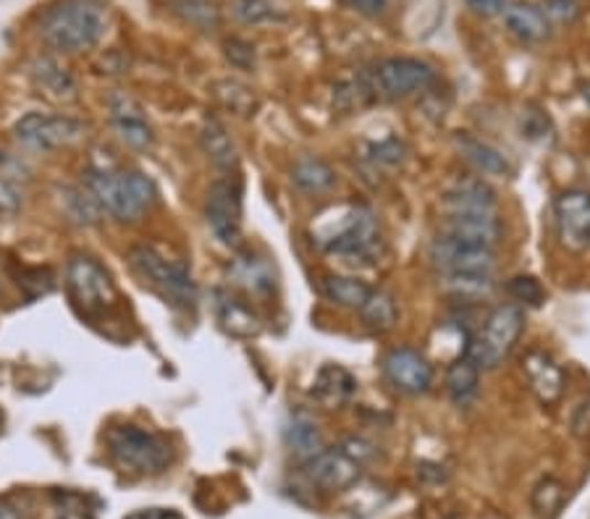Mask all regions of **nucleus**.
<instances>
[{
	"label": "nucleus",
	"instance_id": "nucleus-1",
	"mask_svg": "<svg viewBox=\"0 0 590 519\" xmlns=\"http://www.w3.org/2000/svg\"><path fill=\"white\" fill-rule=\"evenodd\" d=\"M108 9L97 0H58L40 19V37L55 51L82 53L106 37Z\"/></svg>",
	"mask_w": 590,
	"mask_h": 519
},
{
	"label": "nucleus",
	"instance_id": "nucleus-2",
	"mask_svg": "<svg viewBox=\"0 0 590 519\" xmlns=\"http://www.w3.org/2000/svg\"><path fill=\"white\" fill-rule=\"evenodd\" d=\"M87 190L116 220L135 224L155 205L158 190L140 171H89Z\"/></svg>",
	"mask_w": 590,
	"mask_h": 519
},
{
	"label": "nucleus",
	"instance_id": "nucleus-3",
	"mask_svg": "<svg viewBox=\"0 0 590 519\" xmlns=\"http://www.w3.org/2000/svg\"><path fill=\"white\" fill-rule=\"evenodd\" d=\"M106 446L116 465L131 475H161L173 462L169 441L137 425L110 428Z\"/></svg>",
	"mask_w": 590,
	"mask_h": 519
},
{
	"label": "nucleus",
	"instance_id": "nucleus-4",
	"mask_svg": "<svg viewBox=\"0 0 590 519\" xmlns=\"http://www.w3.org/2000/svg\"><path fill=\"white\" fill-rule=\"evenodd\" d=\"M129 262L137 275L148 283L155 294H161L171 307L194 310L197 307V283L182 262H173L155 252L152 247H135L129 252Z\"/></svg>",
	"mask_w": 590,
	"mask_h": 519
},
{
	"label": "nucleus",
	"instance_id": "nucleus-5",
	"mask_svg": "<svg viewBox=\"0 0 590 519\" xmlns=\"http://www.w3.org/2000/svg\"><path fill=\"white\" fill-rule=\"evenodd\" d=\"M525 331V307L519 304H498L485 317L483 331L470 344V357L481 370H496L506 357L512 355L519 336Z\"/></svg>",
	"mask_w": 590,
	"mask_h": 519
},
{
	"label": "nucleus",
	"instance_id": "nucleus-6",
	"mask_svg": "<svg viewBox=\"0 0 590 519\" xmlns=\"http://www.w3.org/2000/svg\"><path fill=\"white\" fill-rule=\"evenodd\" d=\"M66 289L85 313H100L116 302V286L108 271L89 255H74L68 260Z\"/></svg>",
	"mask_w": 590,
	"mask_h": 519
},
{
	"label": "nucleus",
	"instance_id": "nucleus-7",
	"mask_svg": "<svg viewBox=\"0 0 590 519\" xmlns=\"http://www.w3.org/2000/svg\"><path fill=\"white\" fill-rule=\"evenodd\" d=\"M436 82H439L436 68L428 61L409 58V55H394V58L380 61L376 68V89L388 100L422 95L433 89Z\"/></svg>",
	"mask_w": 590,
	"mask_h": 519
},
{
	"label": "nucleus",
	"instance_id": "nucleus-8",
	"mask_svg": "<svg viewBox=\"0 0 590 519\" xmlns=\"http://www.w3.org/2000/svg\"><path fill=\"white\" fill-rule=\"evenodd\" d=\"M205 220L215 239L224 247L242 241V186L236 179H218L207 190Z\"/></svg>",
	"mask_w": 590,
	"mask_h": 519
},
{
	"label": "nucleus",
	"instance_id": "nucleus-9",
	"mask_svg": "<svg viewBox=\"0 0 590 519\" xmlns=\"http://www.w3.org/2000/svg\"><path fill=\"white\" fill-rule=\"evenodd\" d=\"M13 134H17L19 142L32 150H55L79 142L82 134H85V123L72 119V116L32 110V113H26L17 121Z\"/></svg>",
	"mask_w": 590,
	"mask_h": 519
},
{
	"label": "nucleus",
	"instance_id": "nucleus-10",
	"mask_svg": "<svg viewBox=\"0 0 590 519\" xmlns=\"http://www.w3.org/2000/svg\"><path fill=\"white\" fill-rule=\"evenodd\" d=\"M302 473L315 488L329 490V494H342L352 490L363 477V465L354 462L342 446L321 448L310 459L302 462Z\"/></svg>",
	"mask_w": 590,
	"mask_h": 519
},
{
	"label": "nucleus",
	"instance_id": "nucleus-11",
	"mask_svg": "<svg viewBox=\"0 0 590 519\" xmlns=\"http://www.w3.org/2000/svg\"><path fill=\"white\" fill-rule=\"evenodd\" d=\"M554 220H557L559 241L572 252L590 247V192L565 190L554 199Z\"/></svg>",
	"mask_w": 590,
	"mask_h": 519
},
{
	"label": "nucleus",
	"instance_id": "nucleus-12",
	"mask_svg": "<svg viewBox=\"0 0 590 519\" xmlns=\"http://www.w3.org/2000/svg\"><path fill=\"white\" fill-rule=\"evenodd\" d=\"M384 376L407 397H420L433 386V365L412 346H397L384 357Z\"/></svg>",
	"mask_w": 590,
	"mask_h": 519
},
{
	"label": "nucleus",
	"instance_id": "nucleus-13",
	"mask_svg": "<svg viewBox=\"0 0 590 519\" xmlns=\"http://www.w3.org/2000/svg\"><path fill=\"white\" fill-rule=\"evenodd\" d=\"M430 262L447 273H491L496 268V249L464 245L447 237H439L430 245Z\"/></svg>",
	"mask_w": 590,
	"mask_h": 519
},
{
	"label": "nucleus",
	"instance_id": "nucleus-14",
	"mask_svg": "<svg viewBox=\"0 0 590 519\" xmlns=\"http://www.w3.org/2000/svg\"><path fill=\"white\" fill-rule=\"evenodd\" d=\"M108 110L114 129L127 148L137 152H148L155 148V129L144 113V108L127 93H114L108 98Z\"/></svg>",
	"mask_w": 590,
	"mask_h": 519
},
{
	"label": "nucleus",
	"instance_id": "nucleus-15",
	"mask_svg": "<svg viewBox=\"0 0 590 519\" xmlns=\"http://www.w3.org/2000/svg\"><path fill=\"white\" fill-rule=\"evenodd\" d=\"M441 237L464 241V245L496 247L502 239V220L496 213H460L447 216L441 224Z\"/></svg>",
	"mask_w": 590,
	"mask_h": 519
},
{
	"label": "nucleus",
	"instance_id": "nucleus-16",
	"mask_svg": "<svg viewBox=\"0 0 590 519\" xmlns=\"http://www.w3.org/2000/svg\"><path fill=\"white\" fill-rule=\"evenodd\" d=\"M523 372L527 378V386L536 393L540 404H554L565 393V370L557 365V359L546 355L544 349H530L523 359Z\"/></svg>",
	"mask_w": 590,
	"mask_h": 519
},
{
	"label": "nucleus",
	"instance_id": "nucleus-17",
	"mask_svg": "<svg viewBox=\"0 0 590 519\" xmlns=\"http://www.w3.org/2000/svg\"><path fill=\"white\" fill-rule=\"evenodd\" d=\"M496 203L498 199L494 186L475 176L457 179V182L443 192L441 199L447 216H460V213H496Z\"/></svg>",
	"mask_w": 590,
	"mask_h": 519
},
{
	"label": "nucleus",
	"instance_id": "nucleus-18",
	"mask_svg": "<svg viewBox=\"0 0 590 519\" xmlns=\"http://www.w3.org/2000/svg\"><path fill=\"white\" fill-rule=\"evenodd\" d=\"M215 317H218L221 328L236 338H255L262 331L255 310L228 292H215Z\"/></svg>",
	"mask_w": 590,
	"mask_h": 519
},
{
	"label": "nucleus",
	"instance_id": "nucleus-19",
	"mask_svg": "<svg viewBox=\"0 0 590 519\" xmlns=\"http://www.w3.org/2000/svg\"><path fill=\"white\" fill-rule=\"evenodd\" d=\"M228 279L253 294H268L276 286L273 266H270L268 258H260L255 252L236 255L232 266H228Z\"/></svg>",
	"mask_w": 590,
	"mask_h": 519
},
{
	"label": "nucleus",
	"instance_id": "nucleus-20",
	"mask_svg": "<svg viewBox=\"0 0 590 519\" xmlns=\"http://www.w3.org/2000/svg\"><path fill=\"white\" fill-rule=\"evenodd\" d=\"M357 391V380L342 365H325L321 372L315 376V383H312V399L318 404L329 407V410H339L346 401L352 399V393Z\"/></svg>",
	"mask_w": 590,
	"mask_h": 519
},
{
	"label": "nucleus",
	"instance_id": "nucleus-21",
	"mask_svg": "<svg viewBox=\"0 0 590 519\" xmlns=\"http://www.w3.org/2000/svg\"><path fill=\"white\" fill-rule=\"evenodd\" d=\"M504 24L519 43H544L551 22L536 3H512L504 9Z\"/></svg>",
	"mask_w": 590,
	"mask_h": 519
},
{
	"label": "nucleus",
	"instance_id": "nucleus-22",
	"mask_svg": "<svg viewBox=\"0 0 590 519\" xmlns=\"http://www.w3.org/2000/svg\"><path fill=\"white\" fill-rule=\"evenodd\" d=\"M454 142L464 155V161H470L481 173H489V176H509L512 173L509 158L502 150H496L494 144L478 140V137L468 134V131L457 134Z\"/></svg>",
	"mask_w": 590,
	"mask_h": 519
},
{
	"label": "nucleus",
	"instance_id": "nucleus-23",
	"mask_svg": "<svg viewBox=\"0 0 590 519\" xmlns=\"http://www.w3.org/2000/svg\"><path fill=\"white\" fill-rule=\"evenodd\" d=\"M291 184L304 192V195H329L333 186H336V171L323 158L302 155L294 163V169H291Z\"/></svg>",
	"mask_w": 590,
	"mask_h": 519
},
{
	"label": "nucleus",
	"instance_id": "nucleus-24",
	"mask_svg": "<svg viewBox=\"0 0 590 519\" xmlns=\"http://www.w3.org/2000/svg\"><path fill=\"white\" fill-rule=\"evenodd\" d=\"M200 142H203V150L215 163V169L236 171V165H239V152H236V144L232 137H228L226 127L215 119V116H207V119L203 121V129H200Z\"/></svg>",
	"mask_w": 590,
	"mask_h": 519
},
{
	"label": "nucleus",
	"instance_id": "nucleus-25",
	"mask_svg": "<svg viewBox=\"0 0 590 519\" xmlns=\"http://www.w3.org/2000/svg\"><path fill=\"white\" fill-rule=\"evenodd\" d=\"M481 391V368L472 357H457L447 370V393L457 407H470Z\"/></svg>",
	"mask_w": 590,
	"mask_h": 519
},
{
	"label": "nucleus",
	"instance_id": "nucleus-26",
	"mask_svg": "<svg viewBox=\"0 0 590 519\" xmlns=\"http://www.w3.org/2000/svg\"><path fill=\"white\" fill-rule=\"evenodd\" d=\"M32 79L37 89H43L51 100H74L76 82L66 66L55 58H37L32 66Z\"/></svg>",
	"mask_w": 590,
	"mask_h": 519
},
{
	"label": "nucleus",
	"instance_id": "nucleus-27",
	"mask_svg": "<svg viewBox=\"0 0 590 519\" xmlns=\"http://www.w3.org/2000/svg\"><path fill=\"white\" fill-rule=\"evenodd\" d=\"M283 439H287V446L291 452L302 456V462L310 459L312 454H318L323 448L321 428H318V422L302 410L289 414L287 428H283Z\"/></svg>",
	"mask_w": 590,
	"mask_h": 519
},
{
	"label": "nucleus",
	"instance_id": "nucleus-28",
	"mask_svg": "<svg viewBox=\"0 0 590 519\" xmlns=\"http://www.w3.org/2000/svg\"><path fill=\"white\" fill-rule=\"evenodd\" d=\"M357 313L365 328L373 331V334H388L399 321L397 300H394L388 292H384V289H373L371 296H367Z\"/></svg>",
	"mask_w": 590,
	"mask_h": 519
},
{
	"label": "nucleus",
	"instance_id": "nucleus-29",
	"mask_svg": "<svg viewBox=\"0 0 590 519\" xmlns=\"http://www.w3.org/2000/svg\"><path fill=\"white\" fill-rule=\"evenodd\" d=\"M321 289L325 300L346 310H360L373 292L371 283L357 279V275H325L321 281Z\"/></svg>",
	"mask_w": 590,
	"mask_h": 519
},
{
	"label": "nucleus",
	"instance_id": "nucleus-30",
	"mask_svg": "<svg viewBox=\"0 0 590 519\" xmlns=\"http://www.w3.org/2000/svg\"><path fill=\"white\" fill-rule=\"evenodd\" d=\"M213 95L215 100L221 102L226 110H232V113L242 116V119H247V116H253L255 110H258V98H255V89L242 85L239 79H221L213 85Z\"/></svg>",
	"mask_w": 590,
	"mask_h": 519
},
{
	"label": "nucleus",
	"instance_id": "nucleus-31",
	"mask_svg": "<svg viewBox=\"0 0 590 519\" xmlns=\"http://www.w3.org/2000/svg\"><path fill=\"white\" fill-rule=\"evenodd\" d=\"M443 289L457 300H485L494 292V279L491 273H447Z\"/></svg>",
	"mask_w": 590,
	"mask_h": 519
},
{
	"label": "nucleus",
	"instance_id": "nucleus-32",
	"mask_svg": "<svg viewBox=\"0 0 590 519\" xmlns=\"http://www.w3.org/2000/svg\"><path fill=\"white\" fill-rule=\"evenodd\" d=\"M565 498L567 488L561 486V480H557V477H540L530 494V507L538 519H554L565 507Z\"/></svg>",
	"mask_w": 590,
	"mask_h": 519
},
{
	"label": "nucleus",
	"instance_id": "nucleus-33",
	"mask_svg": "<svg viewBox=\"0 0 590 519\" xmlns=\"http://www.w3.org/2000/svg\"><path fill=\"white\" fill-rule=\"evenodd\" d=\"M234 17L245 24H268L281 22L287 13L276 0H236Z\"/></svg>",
	"mask_w": 590,
	"mask_h": 519
},
{
	"label": "nucleus",
	"instance_id": "nucleus-34",
	"mask_svg": "<svg viewBox=\"0 0 590 519\" xmlns=\"http://www.w3.org/2000/svg\"><path fill=\"white\" fill-rule=\"evenodd\" d=\"M506 292L515 302H519V307L527 304V307H538V304L546 302V289L540 286V281L536 275H515L506 283Z\"/></svg>",
	"mask_w": 590,
	"mask_h": 519
},
{
	"label": "nucleus",
	"instance_id": "nucleus-35",
	"mask_svg": "<svg viewBox=\"0 0 590 519\" xmlns=\"http://www.w3.org/2000/svg\"><path fill=\"white\" fill-rule=\"evenodd\" d=\"M179 13L186 22L200 26V30H213L218 26V11L213 6L203 3V0H179Z\"/></svg>",
	"mask_w": 590,
	"mask_h": 519
},
{
	"label": "nucleus",
	"instance_id": "nucleus-36",
	"mask_svg": "<svg viewBox=\"0 0 590 519\" xmlns=\"http://www.w3.org/2000/svg\"><path fill=\"white\" fill-rule=\"evenodd\" d=\"M367 102V89L360 85V82H342L333 89V106L344 113H352V110H360Z\"/></svg>",
	"mask_w": 590,
	"mask_h": 519
},
{
	"label": "nucleus",
	"instance_id": "nucleus-37",
	"mask_svg": "<svg viewBox=\"0 0 590 519\" xmlns=\"http://www.w3.org/2000/svg\"><path fill=\"white\" fill-rule=\"evenodd\" d=\"M371 158L380 165H391V169H397V165L407 161V148L405 142L397 140V137H388V140L373 144Z\"/></svg>",
	"mask_w": 590,
	"mask_h": 519
},
{
	"label": "nucleus",
	"instance_id": "nucleus-38",
	"mask_svg": "<svg viewBox=\"0 0 590 519\" xmlns=\"http://www.w3.org/2000/svg\"><path fill=\"white\" fill-rule=\"evenodd\" d=\"M540 9H544L548 22H557V24H572L580 19L578 0H544Z\"/></svg>",
	"mask_w": 590,
	"mask_h": 519
},
{
	"label": "nucleus",
	"instance_id": "nucleus-39",
	"mask_svg": "<svg viewBox=\"0 0 590 519\" xmlns=\"http://www.w3.org/2000/svg\"><path fill=\"white\" fill-rule=\"evenodd\" d=\"M342 448L346 454L352 456L354 462H360V465H365V462H371V459H376V446L371 444V441H365V439H357V435H352V439H346Z\"/></svg>",
	"mask_w": 590,
	"mask_h": 519
},
{
	"label": "nucleus",
	"instance_id": "nucleus-40",
	"mask_svg": "<svg viewBox=\"0 0 590 519\" xmlns=\"http://www.w3.org/2000/svg\"><path fill=\"white\" fill-rule=\"evenodd\" d=\"M346 9L363 13L367 19H378L388 11V0H344Z\"/></svg>",
	"mask_w": 590,
	"mask_h": 519
},
{
	"label": "nucleus",
	"instance_id": "nucleus-41",
	"mask_svg": "<svg viewBox=\"0 0 590 519\" xmlns=\"http://www.w3.org/2000/svg\"><path fill=\"white\" fill-rule=\"evenodd\" d=\"M22 207V195L11 182L0 179V210L3 213H17Z\"/></svg>",
	"mask_w": 590,
	"mask_h": 519
},
{
	"label": "nucleus",
	"instance_id": "nucleus-42",
	"mask_svg": "<svg viewBox=\"0 0 590 519\" xmlns=\"http://www.w3.org/2000/svg\"><path fill=\"white\" fill-rule=\"evenodd\" d=\"M569 425H572L575 435H586L590 431V399H582L578 407H575L572 418H569Z\"/></svg>",
	"mask_w": 590,
	"mask_h": 519
},
{
	"label": "nucleus",
	"instance_id": "nucleus-43",
	"mask_svg": "<svg viewBox=\"0 0 590 519\" xmlns=\"http://www.w3.org/2000/svg\"><path fill=\"white\" fill-rule=\"evenodd\" d=\"M468 3V9L472 13H478V17H496V13H502L506 9V0H464Z\"/></svg>",
	"mask_w": 590,
	"mask_h": 519
},
{
	"label": "nucleus",
	"instance_id": "nucleus-44",
	"mask_svg": "<svg viewBox=\"0 0 590 519\" xmlns=\"http://www.w3.org/2000/svg\"><path fill=\"white\" fill-rule=\"evenodd\" d=\"M124 519H182V515L173 509H140V511H131V515Z\"/></svg>",
	"mask_w": 590,
	"mask_h": 519
},
{
	"label": "nucleus",
	"instance_id": "nucleus-45",
	"mask_svg": "<svg viewBox=\"0 0 590 519\" xmlns=\"http://www.w3.org/2000/svg\"><path fill=\"white\" fill-rule=\"evenodd\" d=\"M0 519H22V517H19L17 507H11L9 501H0Z\"/></svg>",
	"mask_w": 590,
	"mask_h": 519
},
{
	"label": "nucleus",
	"instance_id": "nucleus-46",
	"mask_svg": "<svg viewBox=\"0 0 590 519\" xmlns=\"http://www.w3.org/2000/svg\"><path fill=\"white\" fill-rule=\"evenodd\" d=\"M58 519H85V517H79V515H64V517H58Z\"/></svg>",
	"mask_w": 590,
	"mask_h": 519
},
{
	"label": "nucleus",
	"instance_id": "nucleus-47",
	"mask_svg": "<svg viewBox=\"0 0 590 519\" xmlns=\"http://www.w3.org/2000/svg\"><path fill=\"white\" fill-rule=\"evenodd\" d=\"M586 100H588V102H590V85H588V87H586Z\"/></svg>",
	"mask_w": 590,
	"mask_h": 519
},
{
	"label": "nucleus",
	"instance_id": "nucleus-48",
	"mask_svg": "<svg viewBox=\"0 0 590 519\" xmlns=\"http://www.w3.org/2000/svg\"><path fill=\"white\" fill-rule=\"evenodd\" d=\"M0 428H3V412H0Z\"/></svg>",
	"mask_w": 590,
	"mask_h": 519
}]
</instances>
